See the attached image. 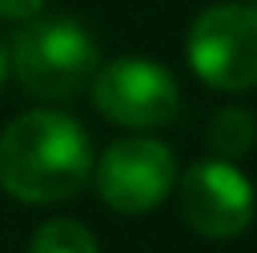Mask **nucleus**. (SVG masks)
Instances as JSON below:
<instances>
[{
	"instance_id": "nucleus-2",
	"label": "nucleus",
	"mask_w": 257,
	"mask_h": 253,
	"mask_svg": "<svg viewBox=\"0 0 257 253\" xmlns=\"http://www.w3.org/2000/svg\"><path fill=\"white\" fill-rule=\"evenodd\" d=\"M8 71L41 101H71L97 75V41L78 19H30L8 45Z\"/></svg>"
},
{
	"instance_id": "nucleus-7",
	"label": "nucleus",
	"mask_w": 257,
	"mask_h": 253,
	"mask_svg": "<svg viewBox=\"0 0 257 253\" xmlns=\"http://www.w3.org/2000/svg\"><path fill=\"white\" fill-rule=\"evenodd\" d=\"M257 142V119L246 108H220L209 123V149L216 160L235 164Z\"/></svg>"
},
{
	"instance_id": "nucleus-3",
	"label": "nucleus",
	"mask_w": 257,
	"mask_h": 253,
	"mask_svg": "<svg viewBox=\"0 0 257 253\" xmlns=\"http://www.w3.org/2000/svg\"><path fill=\"white\" fill-rule=\"evenodd\" d=\"M187 60L212 90L242 93L257 86V12L250 4H212L187 34Z\"/></svg>"
},
{
	"instance_id": "nucleus-10",
	"label": "nucleus",
	"mask_w": 257,
	"mask_h": 253,
	"mask_svg": "<svg viewBox=\"0 0 257 253\" xmlns=\"http://www.w3.org/2000/svg\"><path fill=\"white\" fill-rule=\"evenodd\" d=\"M4 78H8V49L0 45V90H4Z\"/></svg>"
},
{
	"instance_id": "nucleus-8",
	"label": "nucleus",
	"mask_w": 257,
	"mask_h": 253,
	"mask_svg": "<svg viewBox=\"0 0 257 253\" xmlns=\"http://www.w3.org/2000/svg\"><path fill=\"white\" fill-rule=\"evenodd\" d=\"M30 253H101L97 238L78 220H49L30 238Z\"/></svg>"
},
{
	"instance_id": "nucleus-4",
	"label": "nucleus",
	"mask_w": 257,
	"mask_h": 253,
	"mask_svg": "<svg viewBox=\"0 0 257 253\" xmlns=\"http://www.w3.org/2000/svg\"><path fill=\"white\" fill-rule=\"evenodd\" d=\"M93 182L101 201L112 212L142 216L172 197L175 182H179V164L164 142L135 134V138L112 142L101 153V160L93 168Z\"/></svg>"
},
{
	"instance_id": "nucleus-6",
	"label": "nucleus",
	"mask_w": 257,
	"mask_h": 253,
	"mask_svg": "<svg viewBox=\"0 0 257 253\" xmlns=\"http://www.w3.org/2000/svg\"><path fill=\"white\" fill-rule=\"evenodd\" d=\"M175 186L183 223L201 238H238L253 223V186L235 164L216 156L198 160L183 171V182Z\"/></svg>"
},
{
	"instance_id": "nucleus-1",
	"label": "nucleus",
	"mask_w": 257,
	"mask_h": 253,
	"mask_svg": "<svg viewBox=\"0 0 257 253\" xmlns=\"http://www.w3.org/2000/svg\"><path fill=\"white\" fill-rule=\"evenodd\" d=\"M90 134L67 112H23L0 134V186L23 205L67 201L90 182Z\"/></svg>"
},
{
	"instance_id": "nucleus-9",
	"label": "nucleus",
	"mask_w": 257,
	"mask_h": 253,
	"mask_svg": "<svg viewBox=\"0 0 257 253\" xmlns=\"http://www.w3.org/2000/svg\"><path fill=\"white\" fill-rule=\"evenodd\" d=\"M41 8H45V0H0V19L30 23V19H38Z\"/></svg>"
},
{
	"instance_id": "nucleus-11",
	"label": "nucleus",
	"mask_w": 257,
	"mask_h": 253,
	"mask_svg": "<svg viewBox=\"0 0 257 253\" xmlns=\"http://www.w3.org/2000/svg\"><path fill=\"white\" fill-rule=\"evenodd\" d=\"M250 8H253V12H257V0H250Z\"/></svg>"
},
{
	"instance_id": "nucleus-5",
	"label": "nucleus",
	"mask_w": 257,
	"mask_h": 253,
	"mask_svg": "<svg viewBox=\"0 0 257 253\" xmlns=\"http://www.w3.org/2000/svg\"><path fill=\"white\" fill-rule=\"evenodd\" d=\"M90 90H93L97 112L108 123L131 127V130L164 127L179 112V82L157 60L119 56L112 64L97 67Z\"/></svg>"
}]
</instances>
